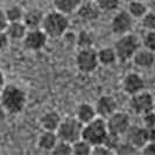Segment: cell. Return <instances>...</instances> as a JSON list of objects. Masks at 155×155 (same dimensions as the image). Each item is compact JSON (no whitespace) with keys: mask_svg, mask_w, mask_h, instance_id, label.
<instances>
[{"mask_svg":"<svg viewBox=\"0 0 155 155\" xmlns=\"http://www.w3.org/2000/svg\"><path fill=\"white\" fill-rule=\"evenodd\" d=\"M0 104L9 114L22 112L27 104V94L25 90L15 84H5L0 92Z\"/></svg>","mask_w":155,"mask_h":155,"instance_id":"6da1fadb","label":"cell"},{"mask_svg":"<svg viewBox=\"0 0 155 155\" xmlns=\"http://www.w3.org/2000/svg\"><path fill=\"white\" fill-rule=\"evenodd\" d=\"M41 28L45 31L48 38L58 39L63 36L69 28V19L67 14H63L58 11L48 12L43 16Z\"/></svg>","mask_w":155,"mask_h":155,"instance_id":"7a4b0ae2","label":"cell"},{"mask_svg":"<svg viewBox=\"0 0 155 155\" xmlns=\"http://www.w3.org/2000/svg\"><path fill=\"white\" fill-rule=\"evenodd\" d=\"M109 133L106 120L101 117H96L91 121L83 125L82 139L86 140L92 146L103 143Z\"/></svg>","mask_w":155,"mask_h":155,"instance_id":"3957f363","label":"cell"},{"mask_svg":"<svg viewBox=\"0 0 155 155\" xmlns=\"http://www.w3.org/2000/svg\"><path fill=\"white\" fill-rule=\"evenodd\" d=\"M140 40L138 36L133 35L131 33H127L124 35H119V39L114 43V50H116L117 58L120 62H127L132 60L133 55L139 49Z\"/></svg>","mask_w":155,"mask_h":155,"instance_id":"277c9868","label":"cell"},{"mask_svg":"<svg viewBox=\"0 0 155 155\" xmlns=\"http://www.w3.org/2000/svg\"><path fill=\"white\" fill-rule=\"evenodd\" d=\"M82 130L83 124L76 117H65L61 120V124L56 130V134L60 140L72 143L82 138Z\"/></svg>","mask_w":155,"mask_h":155,"instance_id":"5b68a950","label":"cell"},{"mask_svg":"<svg viewBox=\"0 0 155 155\" xmlns=\"http://www.w3.org/2000/svg\"><path fill=\"white\" fill-rule=\"evenodd\" d=\"M75 62L77 69L82 74H92L93 71L99 65L98 56H97V50L90 47V48H81L78 50L75 57Z\"/></svg>","mask_w":155,"mask_h":155,"instance_id":"8992f818","label":"cell"},{"mask_svg":"<svg viewBox=\"0 0 155 155\" xmlns=\"http://www.w3.org/2000/svg\"><path fill=\"white\" fill-rule=\"evenodd\" d=\"M106 126L110 133H113L117 135H124L128 131V128L132 126L131 123V118L130 116L123 112V111H118L113 112L111 116H109L106 119Z\"/></svg>","mask_w":155,"mask_h":155,"instance_id":"52a82bcc","label":"cell"},{"mask_svg":"<svg viewBox=\"0 0 155 155\" xmlns=\"http://www.w3.org/2000/svg\"><path fill=\"white\" fill-rule=\"evenodd\" d=\"M153 105H154V97L152 93L146 90H142V91L131 96L130 106L135 114L142 116L146 112L152 111Z\"/></svg>","mask_w":155,"mask_h":155,"instance_id":"ba28073f","label":"cell"},{"mask_svg":"<svg viewBox=\"0 0 155 155\" xmlns=\"http://www.w3.org/2000/svg\"><path fill=\"white\" fill-rule=\"evenodd\" d=\"M134 23V18H133L127 11H119L113 15L110 27L111 31L117 35H124L127 33H131Z\"/></svg>","mask_w":155,"mask_h":155,"instance_id":"9c48e42d","label":"cell"},{"mask_svg":"<svg viewBox=\"0 0 155 155\" xmlns=\"http://www.w3.org/2000/svg\"><path fill=\"white\" fill-rule=\"evenodd\" d=\"M47 41H48V35L42 28L28 29L25 38L22 39L25 48L31 51H38V50H41L42 48H45Z\"/></svg>","mask_w":155,"mask_h":155,"instance_id":"30bf717a","label":"cell"},{"mask_svg":"<svg viewBox=\"0 0 155 155\" xmlns=\"http://www.w3.org/2000/svg\"><path fill=\"white\" fill-rule=\"evenodd\" d=\"M94 109L97 112V116L106 119L107 117L111 116L113 112H116L118 110V103L113 96L103 94L97 99L94 104Z\"/></svg>","mask_w":155,"mask_h":155,"instance_id":"8fae6325","label":"cell"},{"mask_svg":"<svg viewBox=\"0 0 155 155\" xmlns=\"http://www.w3.org/2000/svg\"><path fill=\"white\" fill-rule=\"evenodd\" d=\"M145 79L140 74L130 72L123 78V90L130 96L145 90Z\"/></svg>","mask_w":155,"mask_h":155,"instance_id":"7c38bea8","label":"cell"},{"mask_svg":"<svg viewBox=\"0 0 155 155\" xmlns=\"http://www.w3.org/2000/svg\"><path fill=\"white\" fill-rule=\"evenodd\" d=\"M76 13L81 19H83L85 21H94V20L99 19L101 11L97 6L94 0H83Z\"/></svg>","mask_w":155,"mask_h":155,"instance_id":"4fadbf2b","label":"cell"},{"mask_svg":"<svg viewBox=\"0 0 155 155\" xmlns=\"http://www.w3.org/2000/svg\"><path fill=\"white\" fill-rule=\"evenodd\" d=\"M126 134H127L126 141H128L131 145L138 148L139 150H141V148L148 142L147 128L145 126H137V127L131 126Z\"/></svg>","mask_w":155,"mask_h":155,"instance_id":"5bb4252c","label":"cell"},{"mask_svg":"<svg viewBox=\"0 0 155 155\" xmlns=\"http://www.w3.org/2000/svg\"><path fill=\"white\" fill-rule=\"evenodd\" d=\"M133 63L141 69H149L155 64V53L145 47H140L132 57Z\"/></svg>","mask_w":155,"mask_h":155,"instance_id":"9a60e30c","label":"cell"},{"mask_svg":"<svg viewBox=\"0 0 155 155\" xmlns=\"http://www.w3.org/2000/svg\"><path fill=\"white\" fill-rule=\"evenodd\" d=\"M61 120H62V118L57 111L49 110L40 117V126L43 131L56 132V130L58 128V126L61 124Z\"/></svg>","mask_w":155,"mask_h":155,"instance_id":"2e32d148","label":"cell"},{"mask_svg":"<svg viewBox=\"0 0 155 155\" xmlns=\"http://www.w3.org/2000/svg\"><path fill=\"white\" fill-rule=\"evenodd\" d=\"M43 12L38 8H31L23 13L22 22L26 25L28 29H34V28H41V25L43 21Z\"/></svg>","mask_w":155,"mask_h":155,"instance_id":"e0dca14e","label":"cell"},{"mask_svg":"<svg viewBox=\"0 0 155 155\" xmlns=\"http://www.w3.org/2000/svg\"><path fill=\"white\" fill-rule=\"evenodd\" d=\"M75 117L78 120L84 125L89 121H91L97 116V112L94 109V105H91L89 103H81L78 104L76 111H75Z\"/></svg>","mask_w":155,"mask_h":155,"instance_id":"ac0fdd59","label":"cell"},{"mask_svg":"<svg viewBox=\"0 0 155 155\" xmlns=\"http://www.w3.org/2000/svg\"><path fill=\"white\" fill-rule=\"evenodd\" d=\"M58 141V137L56 132L53 131H43L39 135L38 139V147L41 150L45 152H51V149L55 147L56 142Z\"/></svg>","mask_w":155,"mask_h":155,"instance_id":"d6986e66","label":"cell"},{"mask_svg":"<svg viewBox=\"0 0 155 155\" xmlns=\"http://www.w3.org/2000/svg\"><path fill=\"white\" fill-rule=\"evenodd\" d=\"M82 1L83 0H53V5L56 11L69 15L77 12Z\"/></svg>","mask_w":155,"mask_h":155,"instance_id":"ffe728a7","label":"cell"},{"mask_svg":"<svg viewBox=\"0 0 155 155\" xmlns=\"http://www.w3.org/2000/svg\"><path fill=\"white\" fill-rule=\"evenodd\" d=\"M27 31H28V28L26 27V25L22 21H14V22H8L5 31L7 33L8 38L11 40L19 41L25 38Z\"/></svg>","mask_w":155,"mask_h":155,"instance_id":"44dd1931","label":"cell"},{"mask_svg":"<svg viewBox=\"0 0 155 155\" xmlns=\"http://www.w3.org/2000/svg\"><path fill=\"white\" fill-rule=\"evenodd\" d=\"M97 56H98L99 64L104 65V67L112 65L118 61L116 50H114L113 47H103V48H101L99 50H97Z\"/></svg>","mask_w":155,"mask_h":155,"instance_id":"7402d4cb","label":"cell"},{"mask_svg":"<svg viewBox=\"0 0 155 155\" xmlns=\"http://www.w3.org/2000/svg\"><path fill=\"white\" fill-rule=\"evenodd\" d=\"M127 12L134 18V19H141L148 12L147 6L141 0H131L127 7Z\"/></svg>","mask_w":155,"mask_h":155,"instance_id":"603a6c76","label":"cell"},{"mask_svg":"<svg viewBox=\"0 0 155 155\" xmlns=\"http://www.w3.org/2000/svg\"><path fill=\"white\" fill-rule=\"evenodd\" d=\"M71 146H72V154L75 155H91L92 152V145L82 138L72 142Z\"/></svg>","mask_w":155,"mask_h":155,"instance_id":"cb8c5ba5","label":"cell"},{"mask_svg":"<svg viewBox=\"0 0 155 155\" xmlns=\"http://www.w3.org/2000/svg\"><path fill=\"white\" fill-rule=\"evenodd\" d=\"M93 35L92 33H90L89 31H81L76 35V45L77 47L81 49V48H90V47H93Z\"/></svg>","mask_w":155,"mask_h":155,"instance_id":"d4e9b609","label":"cell"},{"mask_svg":"<svg viewBox=\"0 0 155 155\" xmlns=\"http://www.w3.org/2000/svg\"><path fill=\"white\" fill-rule=\"evenodd\" d=\"M23 12L22 8L20 6H16V5H13V6H9L5 9V14H6V18H7L8 22H14V21H22L23 18Z\"/></svg>","mask_w":155,"mask_h":155,"instance_id":"484cf974","label":"cell"},{"mask_svg":"<svg viewBox=\"0 0 155 155\" xmlns=\"http://www.w3.org/2000/svg\"><path fill=\"white\" fill-rule=\"evenodd\" d=\"M50 153L55 155H71L72 154V146L70 142L58 139V141L56 142L55 147L51 149Z\"/></svg>","mask_w":155,"mask_h":155,"instance_id":"4316f807","label":"cell"},{"mask_svg":"<svg viewBox=\"0 0 155 155\" xmlns=\"http://www.w3.org/2000/svg\"><path fill=\"white\" fill-rule=\"evenodd\" d=\"M94 1L101 12L117 11L119 5H120V0H94Z\"/></svg>","mask_w":155,"mask_h":155,"instance_id":"83f0119b","label":"cell"},{"mask_svg":"<svg viewBox=\"0 0 155 155\" xmlns=\"http://www.w3.org/2000/svg\"><path fill=\"white\" fill-rule=\"evenodd\" d=\"M141 25L147 31H155V13L148 11L141 19Z\"/></svg>","mask_w":155,"mask_h":155,"instance_id":"f1b7e54d","label":"cell"},{"mask_svg":"<svg viewBox=\"0 0 155 155\" xmlns=\"http://www.w3.org/2000/svg\"><path fill=\"white\" fill-rule=\"evenodd\" d=\"M121 142V140H120V135H117V134H113V133H107V135H106V138L104 140V145H106L110 149H112L113 152H114V154H116V149L117 147L119 146V143Z\"/></svg>","mask_w":155,"mask_h":155,"instance_id":"f546056e","label":"cell"},{"mask_svg":"<svg viewBox=\"0 0 155 155\" xmlns=\"http://www.w3.org/2000/svg\"><path fill=\"white\" fill-rule=\"evenodd\" d=\"M137 152H139V149L135 148L133 145H131L128 141H126V142H123V141H121L116 149V154H123V155L135 154Z\"/></svg>","mask_w":155,"mask_h":155,"instance_id":"4dcf8cb0","label":"cell"},{"mask_svg":"<svg viewBox=\"0 0 155 155\" xmlns=\"http://www.w3.org/2000/svg\"><path fill=\"white\" fill-rule=\"evenodd\" d=\"M142 46L155 53V31H147L142 39Z\"/></svg>","mask_w":155,"mask_h":155,"instance_id":"1f68e13d","label":"cell"},{"mask_svg":"<svg viewBox=\"0 0 155 155\" xmlns=\"http://www.w3.org/2000/svg\"><path fill=\"white\" fill-rule=\"evenodd\" d=\"M114 154V152L112 149H110L106 145L99 143V145H94L92 146V152L91 155H111Z\"/></svg>","mask_w":155,"mask_h":155,"instance_id":"d6a6232c","label":"cell"},{"mask_svg":"<svg viewBox=\"0 0 155 155\" xmlns=\"http://www.w3.org/2000/svg\"><path fill=\"white\" fill-rule=\"evenodd\" d=\"M142 125L145 127H155V111L152 110L149 112H146L145 114H142Z\"/></svg>","mask_w":155,"mask_h":155,"instance_id":"836d02e7","label":"cell"},{"mask_svg":"<svg viewBox=\"0 0 155 155\" xmlns=\"http://www.w3.org/2000/svg\"><path fill=\"white\" fill-rule=\"evenodd\" d=\"M140 152L146 155H155V140L154 141H148L147 143L141 148Z\"/></svg>","mask_w":155,"mask_h":155,"instance_id":"e575fe53","label":"cell"},{"mask_svg":"<svg viewBox=\"0 0 155 155\" xmlns=\"http://www.w3.org/2000/svg\"><path fill=\"white\" fill-rule=\"evenodd\" d=\"M11 39L8 38L7 33L4 31H0V50L7 48L8 43H9Z\"/></svg>","mask_w":155,"mask_h":155,"instance_id":"d590c367","label":"cell"},{"mask_svg":"<svg viewBox=\"0 0 155 155\" xmlns=\"http://www.w3.org/2000/svg\"><path fill=\"white\" fill-rule=\"evenodd\" d=\"M8 25V20L5 14V9L0 8V31H6V27Z\"/></svg>","mask_w":155,"mask_h":155,"instance_id":"8d00e7d4","label":"cell"},{"mask_svg":"<svg viewBox=\"0 0 155 155\" xmlns=\"http://www.w3.org/2000/svg\"><path fill=\"white\" fill-rule=\"evenodd\" d=\"M147 128V127H146ZM148 141H154L155 140V127H149L147 128Z\"/></svg>","mask_w":155,"mask_h":155,"instance_id":"74e56055","label":"cell"},{"mask_svg":"<svg viewBox=\"0 0 155 155\" xmlns=\"http://www.w3.org/2000/svg\"><path fill=\"white\" fill-rule=\"evenodd\" d=\"M6 116H7L6 110L4 109V106L0 104V123H2V121L6 119Z\"/></svg>","mask_w":155,"mask_h":155,"instance_id":"f35d334b","label":"cell"},{"mask_svg":"<svg viewBox=\"0 0 155 155\" xmlns=\"http://www.w3.org/2000/svg\"><path fill=\"white\" fill-rule=\"evenodd\" d=\"M5 76H4V74H2V71L0 70V92H1V90H2V87L5 86Z\"/></svg>","mask_w":155,"mask_h":155,"instance_id":"ab89813d","label":"cell"},{"mask_svg":"<svg viewBox=\"0 0 155 155\" xmlns=\"http://www.w3.org/2000/svg\"><path fill=\"white\" fill-rule=\"evenodd\" d=\"M153 110L155 111V97H154V105H153Z\"/></svg>","mask_w":155,"mask_h":155,"instance_id":"60d3db41","label":"cell"},{"mask_svg":"<svg viewBox=\"0 0 155 155\" xmlns=\"http://www.w3.org/2000/svg\"><path fill=\"white\" fill-rule=\"evenodd\" d=\"M141 1H145V0H141Z\"/></svg>","mask_w":155,"mask_h":155,"instance_id":"b9f144b4","label":"cell"}]
</instances>
